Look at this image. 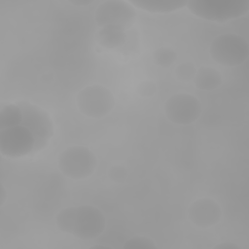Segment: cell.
<instances>
[{
	"mask_svg": "<svg viewBox=\"0 0 249 249\" xmlns=\"http://www.w3.org/2000/svg\"><path fill=\"white\" fill-rule=\"evenodd\" d=\"M55 222L60 231L84 240L98 237L106 227L104 214L91 205L64 208L56 215Z\"/></svg>",
	"mask_w": 249,
	"mask_h": 249,
	"instance_id": "1",
	"label": "cell"
},
{
	"mask_svg": "<svg viewBox=\"0 0 249 249\" xmlns=\"http://www.w3.org/2000/svg\"><path fill=\"white\" fill-rule=\"evenodd\" d=\"M188 9L195 16L215 22H225L247 14V0H190Z\"/></svg>",
	"mask_w": 249,
	"mask_h": 249,
	"instance_id": "2",
	"label": "cell"
},
{
	"mask_svg": "<svg viewBox=\"0 0 249 249\" xmlns=\"http://www.w3.org/2000/svg\"><path fill=\"white\" fill-rule=\"evenodd\" d=\"M248 54V42L244 37L237 34H221L210 45L211 57L224 66H238L245 62Z\"/></svg>",
	"mask_w": 249,
	"mask_h": 249,
	"instance_id": "3",
	"label": "cell"
},
{
	"mask_svg": "<svg viewBox=\"0 0 249 249\" xmlns=\"http://www.w3.org/2000/svg\"><path fill=\"white\" fill-rule=\"evenodd\" d=\"M97 159L92 151L84 146H72L58 157V168L68 178L79 180L89 177L95 171Z\"/></svg>",
	"mask_w": 249,
	"mask_h": 249,
	"instance_id": "4",
	"label": "cell"
},
{
	"mask_svg": "<svg viewBox=\"0 0 249 249\" xmlns=\"http://www.w3.org/2000/svg\"><path fill=\"white\" fill-rule=\"evenodd\" d=\"M79 111L89 118H102L115 105L112 92L100 85H91L81 89L76 98Z\"/></svg>",
	"mask_w": 249,
	"mask_h": 249,
	"instance_id": "5",
	"label": "cell"
},
{
	"mask_svg": "<svg viewBox=\"0 0 249 249\" xmlns=\"http://www.w3.org/2000/svg\"><path fill=\"white\" fill-rule=\"evenodd\" d=\"M18 106L22 111L21 124L34 136L35 150L44 148L53 134V124L50 115L44 109L27 101L19 102Z\"/></svg>",
	"mask_w": 249,
	"mask_h": 249,
	"instance_id": "6",
	"label": "cell"
},
{
	"mask_svg": "<svg viewBox=\"0 0 249 249\" xmlns=\"http://www.w3.org/2000/svg\"><path fill=\"white\" fill-rule=\"evenodd\" d=\"M94 18L101 27L116 26L126 30L133 25L136 18V11L129 2L108 0L97 7Z\"/></svg>",
	"mask_w": 249,
	"mask_h": 249,
	"instance_id": "7",
	"label": "cell"
},
{
	"mask_svg": "<svg viewBox=\"0 0 249 249\" xmlns=\"http://www.w3.org/2000/svg\"><path fill=\"white\" fill-rule=\"evenodd\" d=\"M35 150L31 131L22 124L0 130V153L8 158H20Z\"/></svg>",
	"mask_w": 249,
	"mask_h": 249,
	"instance_id": "8",
	"label": "cell"
},
{
	"mask_svg": "<svg viewBox=\"0 0 249 249\" xmlns=\"http://www.w3.org/2000/svg\"><path fill=\"white\" fill-rule=\"evenodd\" d=\"M164 112L172 123L190 124L200 117L202 106L196 96L189 93H177L166 100Z\"/></svg>",
	"mask_w": 249,
	"mask_h": 249,
	"instance_id": "9",
	"label": "cell"
},
{
	"mask_svg": "<svg viewBox=\"0 0 249 249\" xmlns=\"http://www.w3.org/2000/svg\"><path fill=\"white\" fill-rule=\"evenodd\" d=\"M222 210L212 198L203 197L195 200L188 208V217L192 223L198 227L207 228L219 222Z\"/></svg>",
	"mask_w": 249,
	"mask_h": 249,
	"instance_id": "10",
	"label": "cell"
},
{
	"mask_svg": "<svg viewBox=\"0 0 249 249\" xmlns=\"http://www.w3.org/2000/svg\"><path fill=\"white\" fill-rule=\"evenodd\" d=\"M132 6L150 13H171L184 8L187 1L171 0H132L129 1Z\"/></svg>",
	"mask_w": 249,
	"mask_h": 249,
	"instance_id": "11",
	"label": "cell"
},
{
	"mask_svg": "<svg viewBox=\"0 0 249 249\" xmlns=\"http://www.w3.org/2000/svg\"><path fill=\"white\" fill-rule=\"evenodd\" d=\"M195 85L201 90H213L222 84V76L219 71L211 67L199 68L194 77Z\"/></svg>",
	"mask_w": 249,
	"mask_h": 249,
	"instance_id": "12",
	"label": "cell"
},
{
	"mask_svg": "<svg viewBox=\"0 0 249 249\" xmlns=\"http://www.w3.org/2000/svg\"><path fill=\"white\" fill-rule=\"evenodd\" d=\"M97 42L107 49L122 46L126 40L124 30L116 26H103L96 34Z\"/></svg>",
	"mask_w": 249,
	"mask_h": 249,
	"instance_id": "13",
	"label": "cell"
},
{
	"mask_svg": "<svg viewBox=\"0 0 249 249\" xmlns=\"http://www.w3.org/2000/svg\"><path fill=\"white\" fill-rule=\"evenodd\" d=\"M22 111L18 104H7L0 111V130L21 124Z\"/></svg>",
	"mask_w": 249,
	"mask_h": 249,
	"instance_id": "14",
	"label": "cell"
},
{
	"mask_svg": "<svg viewBox=\"0 0 249 249\" xmlns=\"http://www.w3.org/2000/svg\"><path fill=\"white\" fill-rule=\"evenodd\" d=\"M154 62L160 67H169L177 59V53L169 47H160L153 53Z\"/></svg>",
	"mask_w": 249,
	"mask_h": 249,
	"instance_id": "15",
	"label": "cell"
},
{
	"mask_svg": "<svg viewBox=\"0 0 249 249\" xmlns=\"http://www.w3.org/2000/svg\"><path fill=\"white\" fill-rule=\"evenodd\" d=\"M123 248L131 249V248H147V249H155L157 248L155 242L146 236H133L129 238L125 243H124Z\"/></svg>",
	"mask_w": 249,
	"mask_h": 249,
	"instance_id": "16",
	"label": "cell"
},
{
	"mask_svg": "<svg viewBox=\"0 0 249 249\" xmlns=\"http://www.w3.org/2000/svg\"><path fill=\"white\" fill-rule=\"evenodd\" d=\"M196 72V67L191 62H183L179 64L175 70L177 78L182 81H189L191 79H194Z\"/></svg>",
	"mask_w": 249,
	"mask_h": 249,
	"instance_id": "17",
	"label": "cell"
},
{
	"mask_svg": "<svg viewBox=\"0 0 249 249\" xmlns=\"http://www.w3.org/2000/svg\"><path fill=\"white\" fill-rule=\"evenodd\" d=\"M108 176L112 181L122 183L124 182L127 177V170L121 164H114L109 168Z\"/></svg>",
	"mask_w": 249,
	"mask_h": 249,
	"instance_id": "18",
	"label": "cell"
},
{
	"mask_svg": "<svg viewBox=\"0 0 249 249\" xmlns=\"http://www.w3.org/2000/svg\"><path fill=\"white\" fill-rule=\"evenodd\" d=\"M146 86L144 85H141V94L142 95H145V96H148V95H153L155 90H156V88H155V85L151 82H146L145 83Z\"/></svg>",
	"mask_w": 249,
	"mask_h": 249,
	"instance_id": "19",
	"label": "cell"
},
{
	"mask_svg": "<svg viewBox=\"0 0 249 249\" xmlns=\"http://www.w3.org/2000/svg\"><path fill=\"white\" fill-rule=\"evenodd\" d=\"M214 249H240V247L235 244V243H231V242H224V243H220L217 244L213 247Z\"/></svg>",
	"mask_w": 249,
	"mask_h": 249,
	"instance_id": "20",
	"label": "cell"
},
{
	"mask_svg": "<svg viewBox=\"0 0 249 249\" xmlns=\"http://www.w3.org/2000/svg\"><path fill=\"white\" fill-rule=\"evenodd\" d=\"M93 1L92 0H78V1H70L71 4L75 6H87L91 4Z\"/></svg>",
	"mask_w": 249,
	"mask_h": 249,
	"instance_id": "21",
	"label": "cell"
},
{
	"mask_svg": "<svg viewBox=\"0 0 249 249\" xmlns=\"http://www.w3.org/2000/svg\"><path fill=\"white\" fill-rule=\"evenodd\" d=\"M7 198V192L3 186H1V193H0V205L2 206Z\"/></svg>",
	"mask_w": 249,
	"mask_h": 249,
	"instance_id": "22",
	"label": "cell"
},
{
	"mask_svg": "<svg viewBox=\"0 0 249 249\" xmlns=\"http://www.w3.org/2000/svg\"><path fill=\"white\" fill-rule=\"evenodd\" d=\"M110 246L107 245H92L90 246V249H95V248H109Z\"/></svg>",
	"mask_w": 249,
	"mask_h": 249,
	"instance_id": "23",
	"label": "cell"
}]
</instances>
